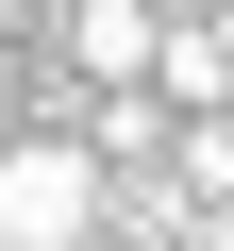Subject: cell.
Listing matches in <instances>:
<instances>
[{
	"mask_svg": "<svg viewBox=\"0 0 234 251\" xmlns=\"http://www.w3.org/2000/svg\"><path fill=\"white\" fill-rule=\"evenodd\" d=\"M100 151L84 134H0V251H67V234H100Z\"/></svg>",
	"mask_w": 234,
	"mask_h": 251,
	"instance_id": "1",
	"label": "cell"
},
{
	"mask_svg": "<svg viewBox=\"0 0 234 251\" xmlns=\"http://www.w3.org/2000/svg\"><path fill=\"white\" fill-rule=\"evenodd\" d=\"M167 0H67V84H151Z\"/></svg>",
	"mask_w": 234,
	"mask_h": 251,
	"instance_id": "2",
	"label": "cell"
},
{
	"mask_svg": "<svg viewBox=\"0 0 234 251\" xmlns=\"http://www.w3.org/2000/svg\"><path fill=\"white\" fill-rule=\"evenodd\" d=\"M67 251H167V234H134V218H100V234H67Z\"/></svg>",
	"mask_w": 234,
	"mask_h": 251,
	"instance_id": "3",
	"label": "cell"
},
{
	"mask_svg": "<svg viewBox=\"0 0 234 251\" xmlns=\"http://www.w3.org/2000/svg\"><path fill=\"white\" fill-rule=\"evenodd\" d=\"M167 17H201V0H167Z\"/></svg>",
	"mask_w": 234,
	"mask_h": 251,
	"instance_id": "4",
	"label": "cell"
}]
</instances>
